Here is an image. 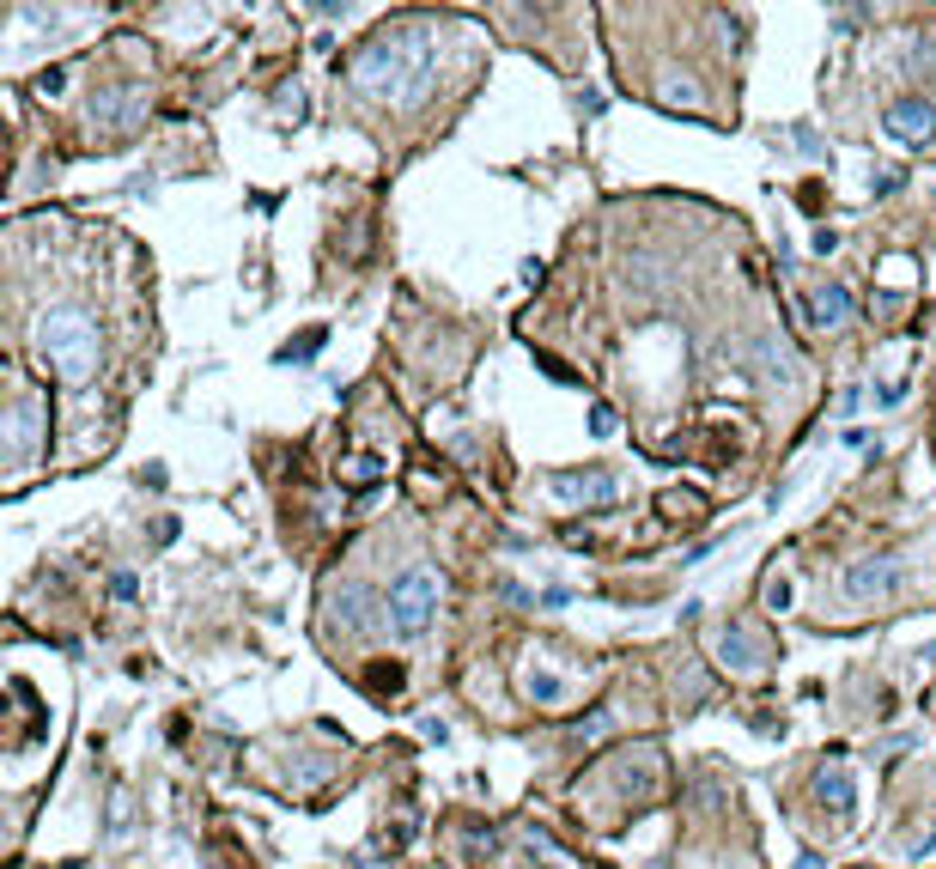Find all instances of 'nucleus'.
Returning a JSON list of instances; mask_svg holds the SVG:
<instances>
[{
	"label": "nucleus",
	"mask_w": 936,
	"mask_h": 869,
	"mask_svg": "<svg viewBox=\"0 0 936 869\" xmlns=\"http://www.w3.org/2000/svg\"><path fill=\"white\" fill-rule=\"evenodd\" d=\"M712 657H718L730 675H760V669H766V645L754 639L748 626H736V620H730V626L718 632V639H712Z\"/></svg>",
	"instance_id": "nucleus-5"
},
{
	"label": "nucleus",
	"mask_w": 936,
	"mask_h": 869,
	"mask_svg": "<svg viewBox=\"0 0 936 869\" xmlns=\"http://www.w3.org/2000/svg\"><path fill=\"white\" fill-rule=\"evenodd\" d=\"M894 584H900V560H894V553L857 560V566L845 572V596H851V602H876V596H888Z\"/></svg>",
	"instance_id": "nucleus-8"
},
{
	"label": "nucleus",
	"mask_w": 936,
	"mask_h": 869,
	"mask_svg": "<svg viewBox=\"0 0 936 869\" xmlns=\"http://www.w3.org/2000/svg\"><path fill=\"white\" fill-rule=\"evenodd\" d=\"M803 316H809V329L839 335V329H851V292H845L839 280H821V286L803 298Z\"/></svg>",
	"instance_id": "nucleus-7"
},
{
	"label": "nucleus",
	"mask_w": 936,
	"mask_h": 869,
	"mask_svg": "<svg viewBox=\"0 0 936 869\" xmlns=\"http://www.w3.org/2000/svg\"><path fill=\"white\" fill-rule=\"evenodd\" d=\"M329 614H335V626H341V632H365V620H359V614H365V590H359V584H347V596H335V602H329Z\"/></svg>",
	"instance_id": "nucleus-14"
},
{
	"label": "nucleus",
	"mask_w": 936,
	"mask_h": 869,
	"mask_svg": "<svg viewBox=\"0 0 936 869\" xmlns=\"http://www.w3.org/2000/svg\"><path fill=\"white\" fill-rule=\"evenodd\" d=\"M608 730H614V711H590V718L572 724V742H602Z\"/></svg>",
	"instance_id": "nucleus-15"
},
{
	"label": "nucleus",
	"mask_w": 936,
	"mask_h": 869,
	"mask_svg": "<svg viewBox=\"0 0 936 869\" xmlns=\"http://www.w3.org/2000/svg\"><path fill=\"white\" fill-rule=\"evenodd\" d=\"M341 474H347V487H371L377 474H383V456H353Z\"/></svg>",
	"instance_id": "nucleus-16"
},
{
	"label": "nucleus",
	"mask_w": 936,
	"mask_h": 869,
	"mask_svg": "<svg viewBox=\"0 0 936 869\" xmlns=\"http://www.w3.org/2000/svg\"><path fill=\"white\" fill-rule=\"evenodd\" d=\"M657 104H663V110H699L693 73H663V79H657Z\"/></svg>",
	"instance_id": "nucleus-12"
},
{
	"label": "nucleus",
	"mask_w": 936,
	"mask_h": 869,
	"mask_svg": "<svg viewBox=\"0 0 936 869\" xmlns=\"http://www.w3.org/2000/svg\"><path fill=\"white\" fill-rule=\"evenodd\" d=\"M882 128H888L894 140H906V146H930V140H936V104H924V98H900V104L882 110Z\"/></svg>",
	"instance_id": "nucleus-6"
},
{
	"label": "nucleus",
	"mask_w": 936,
	"mask_h": 869,
	"mask_svg": "<svg viewBox=\"0 0 936 869\" xmlns=\"http://www.w3.org/2000/svg\"><path fill=\"white\" fill-rule=\"evenodd\" d=\"M37 353H43V365H49L67 389H86V383L98 377V359H104L98 323H92L86 310H43V316H37Z\"/></svg>",
	"instance_id": "nucleus-2"
},
{
	"label": "nucleus",
	"mask_w": 936,
	"mask_h": 869,
	"mask_svg": "<svg viewBox=\"0 0 936 869\" xmlns=\"http://www.w3.org/2000/svg\"><path fill=\"white\" fill-rule=\"evenodd\" d=\"M353 86L365 98H383L396 110H420L438 86V55H432V37L426 31H377L353 61Z\"/></svg>",
	"instance_id": "nucleus-1"
},
{
	"label": "nucleus",
	"mask_w": 936,
	"mask_h": 869,
	"mask_svg": "<svg viewBox=\"0 0 936 869\" xmlns=\"http://www.w3.org/2000/svg\"><path fill=\"white\" fill-rule=\"evenodd\" d=\"M371 693H402V663H389V675H377Z\"/></svg>",
	"instance_id": "nucleus-18"
},
{
	"label": "nucleus",
	"mask_w": 936,
	"mask_h": 869,
	"mask_svg": "<svg viewBox=\"0 0 936 869\" xmlns=\"http://www.w3.org/2000/svg\"><path fill=\"white\" fill-rule=\"evenodd\" d=\"M43 426H49V414H43V395H13V414H7V468L19 474V468H31V456H37V444H43Z\"/></svg>",
	"instance_id": "nucleus-4"
},
{
	"label": "nucleus",
	"mask_w": 936,
	"mask_h": 869,
	"mask_svg": "<svg viewBox=\"0 0 936 869\" xmlns=\"http://www.w3.org/2000/svg\"><path fill=\"white\" fill-rule=\"evenodd\" d=\"M815 797H821L833 815H851V809H857V778H851L845 760H821V772H815Z\"/></svg>",
	"instance_id": "nucleus-10"
},
{
	"label": "nucleus",
	"mask_w": 936,
	"mask_h": 869,
	"mask_svg": "<svg viewBox=\"0 0 936 869\" xmlns=\"http://www.w3.org/2000/svg\"><path fill=\"white\" fill-rule=\"evenodd\" d=\"M523 693H529L535 705H560V699H566L572 687H566L560 675H548V669H529V675H523Z\"/></svg>",
	"instance_id": "nucleus-13"
},
{
	"label": "nucleus",
	"mask_w": 936,
	"mask_h": 869,
	"mask_svg": "<svg viewBox=\"0 0 936 869\" xmlns=\"http://www.w3.org/2000/svg\"><path fill=\"white\" fill-rule=\"evenodd\" d=\"M614 426H620V420H614V408H608V402H596V408H590V432H596V438H614Z\"/></svg>",
	"instance_id": "nucleus-17"
},
{
	"label": "nucleus",
	"mask_w": 936,
	"mask_h": 869,
	"mask_svg": "<svg viewBox=\"0 0 936 869\" xmlns=\"http://www.w3.org/2000/svg\"><path fill=\"white\" fill-rule=\"evenodd\" d=\"M140 104H146V92H140V86H110V92L92 104V122H98V128H134Z\"/></svg>",
	"instance_id": "nucleus-11"
},
{
	"label": "nucleus",
	"mask_w": 936,
	"mask_h": 869,
	"mask_svg": "<svg viewBox=\"0 0 936 869\" xmlns=\"http://www.w3.org/2000/svg\"><path fill=\"white\" fill-rule=\"evenodd\" d=\"M766 602H772V608H791V584H785V578L766 584Z\"/></svg>",
	"instance_id": "nucleus-20"
},
{
	"label": "nucleus",
	"mask_w": 936,
	"mask_h": 869,
	"mask_svg": "<svg viewBox=\"0 0 936 869\" xmlns=\"http://www.w3.org/2000/svg\"><path fill=\"white\" fill-rule=\"evenodd\" d=\"M438 596H444V578L432 566H414L389 584V626L402 632V639H420V632L438 620Z\"/></svg>",
	"instance_id": "nucleus-3"
},
{
	"label": "nucleus",
	"mask_w": 936,
	"mask_h": 869,
	"mask_svg": "<svg viewBox=\"0 0 936 869\" xmlns=\"http://www.w3.org/2000/svg\"><path fill=\"white\" fill-rule=\"evenodd\" d=\"M620 481L608 468H578V474H554V499H572V505H614Z\"/></svg>",
	"instance_id": "nucleus-9"
},
{
	"label": "nucleus",
	"mask_w": 936,
	"mask_h": 869,
	"mask_svg": "<svg viewBox=\"0 0 936 869\" xmlns=\"http://www.w3.org/2000/svg\"><path fill=\"white\" fill-rule=\"evenodd\" d=\"M61 86H67V73H61V67H49V73H43V79H37V92H49V98H55V92H61Z\"/></svg>",
	"instance_id": "nucleus-19"
}]
</instances>
